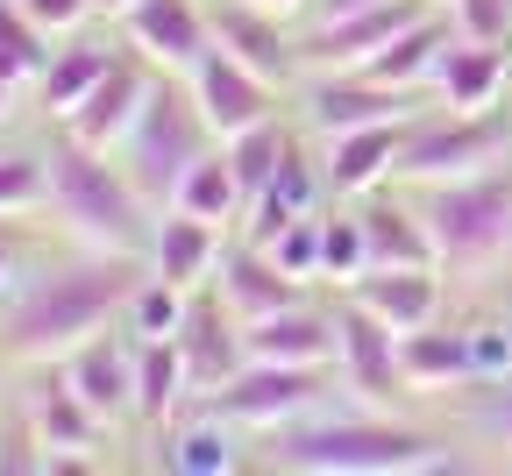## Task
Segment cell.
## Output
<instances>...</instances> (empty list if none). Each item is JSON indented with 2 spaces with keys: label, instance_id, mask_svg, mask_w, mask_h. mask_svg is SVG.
Segmentation results:
<instances>
[{
  "label": "cell",
  "instance_id": "obj_27",
  "mask_svg": "<svg viewBox=\"0 0 512 476\" xmlns=\"http://www.w3.org/2000/svg\"><path fill=\"white\" fill-rule=\"evenodd\" d=\"M192 370H185V349H178V334H164V342H136V427L150 441H164L171 420L192 413Z\"/></svg>",
  "mask_w": 512,
  "mask_h": 476
},
{
  "label": "cell",
  "instance_id": "obj_28",
  "mask_svg": "<svg viewBox=\"0 0 512 476\" xmlns=\"http://www.w3.org/2000/svg\"><path fill=\"white\" fill-rule=\"evenodd\" d=\"M164 462L178 476H235L249 455H242V427L221 420L214 405H192V420H171L164 427Z\"/></svg>",
  "mask_w": 512,
  "mask_h": 476
},
{
  "label": "cell",
  "instance_id": "obj_39",
  "mask_svg": "<svg viewBox=\"0 0 512 476\" xmlns=\"http://www.w3.org/2000/svg\"><path fill=\"white\" fill-rule=\"evenodd\" d=\"M470 434H477L484 448L512 455V384H491V391H484V405L470 413Z\"/></svg>",
  "mask_w": 512,
  "mask_h": 476
},
{
  "label": "cell",
  "instance_id": "obj_33",
  "mask_svg": "<svg viewBox=\"0 0 512 476\" xmlns=\"http://www.w3.org/2000/svg\"><path fill=\"white\" fill-rule=\"evenodd\" d=\"M185 306H192V292H185V285L157 278V270H143V285L128 292L121 327L136 334V342H164V334H178V327H185Z\"/></svg>",
  "mask_w": 512,
  "mask_h": 476
},
{
  "label": "cell",
  "instance_id": "obj_47",
  "mask_svg": "<svg viewBox=\"0 0 512 476\" xmlns=\"http://www.w3.org/2000/svg\"><path fill=\"white\" fill-rule=\"evenodd\" d=\"M505 114H512V93H505Z\"/></svg>",
  "mask_w": 512,
  "mask_h": 476
},
{
  "label": "cell",
  "instance_id": "obj_18",
  "mask_svg": "<svg viewBox=\"0 0 512 476\" xmlns=\"http://www.w3.org/2000/svg\"><path fill=\"white\" fill-rule=\"evenodd\" d=\"M64 377L79 384V398L107 427L136 420V334L128 327H100L93 342H79L72 356H64Z\"/></svg>",
  "mask_w": 512,
  "mask_h": 476
},
{
  "label": "cell",
  "instance_id": "obj_42",
  "mask_svg": "<svg viewBox=\"0 0 512 476\" xmlns=\"http://www.w3.org/2000/svg\"><path fill=\"white\" fill-rule=\"evenodd\" d=\"M256 8H271V15H285V22H299V15H313V0H256Z\"/></svg>",
  "mask_w": 512,
  "mask_h": 476
},
{
  "label": "cell",
  "instance_id": "obj_43",
  "mask_svg": "<svg viewBox=\"0 0 512 476\" xmlns=\"http://www.w3.org/2000/svg\"><path fill=\"white\" fill-rule=\"evenodd\" d=\"M356 8H377V0H313V15H356Z\"/></svg>",
  "mask_w": 512,
  "mask_h": 476
},
{
  "label": "cell",
  "instance_id": "obj_19",
  "mask_svg": "<svg viewBox=\"0 0 512 476\" xmlns=\"http://www.w3.org/2000/svg\"><path fill=\"white\" fill-rule=\"evenodd\" d=\"M320 199H328V171H320V157H306V143H292V157L249 192V207H242V228H235V235H249V242L271 249L292 221L320 214Z\"/></svg>",
  "mask_w": 512,
  "mask_h": 476
},
{
  "label": "cell",
  "instance_id": "obj_7",
  "mask_svg": "<svg viewBox=\"0 0 512 476\" xmlns=\"http://www.w3.org/2000/svg\"><path fill=\"white\" fill-rule=\"evenodd\" d=\"M342 370H306V363H242L207 405L221 420H235L242 434H278L306 413H320L328 405V384Z\"/></svg>",
  "mask_w": 512,
  "mask_h": 476
},
{
  "label": "cell",
  "instance_id": "obj_38",
  "mask_svg": "<svg viewBox=\"0 0 512 476\" xmlns=\"http://www.w3.org/2000/svg\"><path fill=\"white\" fill-rule=\"evenodd\" d=\"M271 256L292 270L299 285H320V214H306V221H292L278 242H271Z\"/></svg>",
  "mask_w": 512,
  "mask_h": 476
},
{
  "label": "cell",
  "instance_id": "obj_31",
  "mask_svg": "<svg viewBox=\"0 0 512 476\" xmlns=\"http://www.w3.org/2000/svg\"><path fill=\"white\" fill-rule=\"evenodd\" d=\"M370 270V242H363V221H356V199L349 207H320V285L349 292Z\"/></svg>",
  "mask_w": 512,
  "mask_h": 476
},
{
  "label": "cell",
  "instance_id": "obj_25",
  "mask_svg": "<svg viewBox=\"0 0 512 476\" xmlns=\"http://www.w3.org/2000/svg\"><path fill=\"white\" fill-rule=\"evenodd\" d=\"M399 377L413 398H441V391H470L477 384V356H470V327H413L399 334Z\"/></svg>",
  "mask_w": 512,
  "mask_h": 476
},
{
  "label": "cell",
  "instance_id": "obj_16",
  "mask_svg": "<svg viewBox=\"0 0 512 476\" xmlns=\"http://www.w3.org/2000/svg\"><path fill=\"white\" fill-rule=\"evenodd\" d=\"M128 50H143L157 72H192L207 50H214V22H207V0H136L121 15Z\"/></svg>",
  "mask_w": 512,
  "mask_h": 476
},
{
  "label": "cell",
  "instance_id": "obj_41",
  "mask_svg": "<svg viewBox=\"0 0 512 476\" xmlns=\"http://www.w3.org/2000/svg\"><path fill=\"white\" fill-rule=\"evenodd\" d=\"M15 285H22V249H15V235H8V221H0V306L15 299Z\"/></svg>",
  "mask_w": 512,
  "mask_h": 476
},
{
  "label": "cell",
  "instance_id": "obj_15",
  "mask_svg": "<svg viewBox=\"0 0 512 476\" xmlns=\"http://www.w3.org/2000/svg\"><path fill=\"white\" fill-rule=\"evenodd\" d=\"M242 349L249 363H306V370H335L342 356V313L335 306H313V299H292L264 320L242 327Z\"/></svg>",
  "mask_w": 512,
  "mask_h": 476
},
{
  "label": "cell",
  "instance_id": "obj_9",
  "mask_svg": "<svg viewBox=\"0 0 512 476\" xmlns=\"http://www.w3.org/2000/svg\"><path fill=\"white\" fill-rule=\"evenodd\" d=\"M427 8H441V0H377V8H356V15H313L299 29V64L306 72H363V64L406 36Z\"/></svg>",
  "mask_w": 512,
  "mask_h": 476
},
{
  "label": "cell",
  "instance_id": "obj_4",
  "mask_svg": "<svg viewBox=\"0 0 512 476\" xmlns=\"http://www.w3.org/2000/svg\"><path fill=\"white\" fill-rule=\"evenodd\" d=\"M413 199L434 235V263L456 285H484L512 263V164L456 178V185H427Z\"/></svg>",
  "mask_w": 512,
  "mask_h": 476
},
{
  "label": "cell",
  "instance_id": "obj_37",
  "mask_svg": "<svg viewBox=\"0 0 512 476\" xmlns=\"http://www.w3.org/2000/svg\"><path fill=\"white\" fill-rule=\"evenodd\" d=\"M463 43H505L512 50V0H441Z\"/></svg>",
  "mask_w": 512,
  "mask_h": 476
},
{
  "label": "cell",
  "instance_id": "obj_6",
  "mask_svg": "<svg viewBox=\"0 0 512 476\" xmlns=\"http://www.w3.org/2000/svg\"><path fill=\"white\" fill-rule=\"evenodd\" d=\"M498 164H512V114L505 107H484V114L434 107V114L406 121L392 185L427 192V185H456V178H477V171H498Z\"/></svg>",
  "mask_w": 512,
  "mask_h": 476
},
{
  "label": "cell",
  "instance_id": "obj_3",
  "mask_svg": "<svg viewBox=\"0 0 512 476\" xmlns=\"http://www.w3.org/2000/svg\"><path fill=\"white\" fill-rule=\"evenodd\" d=\"M50 199L43 214L72 235V249H121V256H150V228L157 207L136 192V178L121 171L114 150L72 143V135H50Z\"/></svg>",
  "mask_w": 512,
  "mask_h": 476
},
{
  "label": "cell",
  "instance_id": "obj_45",
  "mask_svg": "<svg viewBox=\"0 0 512 476\" xmlns=\"http://www.w3.org/2000/svg\"><path fill=\"white\" fill-rule=\"evenodd\" d=\"M93 8H100V15H114V22H121V15H128V8H136V0H93Z\"/></svg>",
  "mask_w": 512,
  "mask_h": 476
},
{
  "label": "cell",
  "instance_id": "obj_32",
  "mask_svg": "<svg viewBox=\"0 0 512 476\" xmlns=\"http://www.w3.org/2000/svg\"><path fill=\"white\" fill-rule=\"evenodd\" d=\"M50 43H57V36L22 8V0H0V79L36 86L43 64H50Z\"/></svg>",
  "mask_w": 512,
  "mask_h": 476
},
{
  "label": "cell",
  "instance_id": "obj_5",
  "mask_svg": "<svg viewBox=\"0 0 512 476\" xmlns=\"http://www.w3.org/2000/svg\"><path fill=\"white\" fill-rule=\"evenodd\" d=\"M214 143H221V135L207 128V114H200V100H192V86H185L178 72H157V86H150L136 128L121 135V150H114V157H121L128 178H136V192L164 214V207H171V192H178V178L200 164Z\"/></svg>",
  "mask_w": 512,
  "mask_h": 476
},
{
  "label": "cell",
  "instance_id": "obj_40",
  "mask_svg": "<svg viewBox=\"0 0 512 476\" xmlns=\"http://www.w3.org/2000/svg\"><path fill=\"white\" fill-rule=\"evenodd\" d=\"M22 8H29V15H36V22H43L50 36H79V29H86V22L100 15L93 0H22Z\"/></svg>",
  "mask_w": 512,
  "mask_h": 476
},
{
  "label": "cell",
  "instance_id": "obj_44",
  "mask_svg": "<svg viewBox=\"0 0 512 476\" xmlns=\"http://www.w3.org/2000/svg\"><path fill=\"white\" fill-rule=\"evenodd\" d=\"M15 93H22L15 79H0V121H8V114H15Z\"/></svg>",
  "mask_w": 512,
  "mask_h": 476
},
{
  "label": "cell",
  "instance_id": "obj_46",
  "mask_svg": "<svg viewBox=\"0 0 512 476\" xmlns=\"http://www.w3.org/2000/svg\"><path fill=\"white\" fill-rule=\"evenodd\" d=\"M0 441H8V420H0Z\"/></svg>",
  "mask_w": 512,
  "mask_h": 476
},
{
  "label": "cell",
  "instance_id": "obj_35",
  "mask_svg": "<svg viewBox=\"0 0 512 476\" xmlns=\"http://www.w3.org/2000/svg\"><path fill=\"white\" fill-rule=\"evenodd\" d=\"M43 199H50V157H36V150H0V221L43 214Z\"/></svg>",
  "mask_w": 512,
  "mask_h": 476
},
{
  "label": "cell",
  "instance_id": "obj_1",
  "mask_svg": "<svg viewBox=\"0 0 512 476\" xmlns=\"http://www.w3.org/2000/svg\"><path fill=\"white\" fill-rule=\"evenodd\" d=\"M143 270H150V256H121V249H79L64 263H43L0 306V363H15V370L64 363L100 327H121Z\"/></svg>",
  "mask_w": 512,
  "mask_h": 476
},
{
  "label": "cell",
  "instance_id": "obj_26",
  "mask_svg": "<svg viewBox=\"0 0 512 476\" xmlns=\"http://www.w3.org/2000/svg\"><path fill=\"white\" fill-rule=\"evenodd\" d=\"M221 249H228V228H214V221H200V214H178V207H164L157 228H150V270H157V278H171V285H185V292L214 285Z\"/></svg>",
  "mask_w": 512,
  "mask_h": 476
},
{
  "label": "cell",
  "instance_id": "obj_29",
  "mask_svg": "<svg viewBox=\"0 0 512 476\" xmlns=\"http://www.w3.org/2000/svg\"><path fill=\"white\" fill-rule=\"evenodd\" d=\"M121 50L114 43H100V36H57V50H50V64H43V79H36V100H43V114L50 121H64V114H72L93 86H100V72H107V64H114Z\"/></svg>",
  "mask_w": 512,
  "mask_h": 476
},
{
  "label": "cell",
  "instance_id": "obj_14",
  "mask_svg": "<svg viewBox=\"0 0 512 476\" xmlns=\"http://www.w3.org/2000/svg\"><path fill=\"white\" fill-rule=\"evenodd\" d=\"M335 313H342V356H335L342 391H349L356 405L392 413V398L406 391V377H399V334L384 327L377 313H363L356 299H342V292H335Z\"/></svg>",
  "mask_w": 512,
  "mask_h": 476
},
{
  "label": "cell",
  "instance_id": "obj_8",
  "mask_svg": "<svg viewBox=\"0 0 512 476\" xmlns=\"http://www.w3.org/2000/svg\"><path fill=\"white\" fill-rule=\"evenodd\" d=\"M15 413L29 420V434L43 441L50 455V476L57 469H100V441H107V420L93 413V405L79 398V384L64 377V363H36Z\"/></svg>",
  "mask_w": 512,
  "mask_h": 476
},
{
  "label": "cell",
  "instance_id": "obj_11",
  "mask_svg": "<svg viewBox=\"0 0 512 476\" xmlns=\"http://www.w3.org/2000/svg\"><path fill=\"white\" fill-rule=\"evenodd\" d=\"M185 86H192V100H200V114H207V128L221 135V143H228V135H242V128H256V121H271V114H285V100H292L278 79L249 72V64L228 57L221 43L185 72Z\"/></svg>",
  "mask_w": 512,
  "mask_h": 476
},
{
  "label": "cell",
  "instance_id": "obj_30",
  "mask_svg": "<svg viewBox=\"0 0 512 476\" xmlns=\"http://www.w3.org/2000/svg\"><path fill=\"white\" fill-rule=\"evenodd\" d=\"M171 207L178 214H200V221H214V228H242V207H249V185H242V171H235V157H228V143H214L200 164H192L185 178H178V192H171Z\"/></svg>",
  "mask_w": 512,
  "mask_h": 476
},
{
  "label": "cell",
  "instance_id": "obj_34",
  "mask_svg": "<svg viewBox=\"0 0 512 476\" xmlns=\"http://www.w3.org/2000/svg\"><path fill=\"white\" fill-rule=\"evenodd\" d=\"M292 143L299 135L285 128V114H271V121H256V128H242V135H228V157H235V171H242V185L256 192L285 157H292Z\"/></svg>",
  "mask_w": 512,
  "mask_h": 476
},
{
  "label": "cell",
  "instance_id": "obj_12",
  "mask_svg": "<svg viewBox=\"0 0 512 476\" xmlns=\"http://www.w3.org/2000/svg\"><path fill=\"white\" fill-rule=\"evenodd\" d=\"M207 22H214V43L228 57H242L249 72H264L278 79L285 93L306 79V64H299V29L271 8H256V0H207Z\"/></svg>",
  "mask_w": 512,
  "mask_h": 476
},
{
  "label": "cell",
  "instance_id": "obj_36",
  "mask_svg": "<svg viewBox=\"0 0 512 476\" xmlns=\"http://www.w3.org/2000/svg\"><path fill=\"white\" fill-rule=\"evenodd\" d=\"M470 356H477V384H470V391L512 384V313H484V320H470Z\"/></svg>",
  "mask_w": 512,
  "mask_h": 476
},
{
  "label": "cell",
  "instance_id": "obj_2",
  "mask_svg": "<svg viewBox=\"0 0 512 476\" xmlns=\"http://www.w3.org/2000/svg\"><path fill=\"white\" fill-rule=\"evenodd\" d=\"M264 469L292 476H427V469H463L434 434L377 413V405H349V413H306L278 434H264Z\"/></svg>",
  "mask_w": 512,
  "mask_h": 476
},
{
  "label": "cell",
  "instance_id": "obj_23",
  "mask_svg": "<svg viewBox=\"0 0 512 476\" xmlns=\"http://www.w3.org/2000/svg\"><path fill=\"white\" fill-rule=\"evenodd\" d=\"M441 278L448 270L441 263H399V270H363V278L342 292V299H356L363 313H377L392 334H413V327H427V320H441Z\"/></svg>",
  "mask_w": 512,
  "mask_h": 476
},
{
  "label": "cell",
  "instance_id": "obj_17",
  "mask_svg": "<svg viewBox=\"0 0 512 476\" xmlns=\"http://www.w3.org/2000/svg\"><path fill=\"white\" fill-rule=\"evenodd\" d=\"M178 349H185V370H192V398H214L242 363H249V349H242V320L228 313V299L214 292V285H200L192 292V306H185V327H178Z\"/></svg>",
  "mask_w": 512,
  "mask_h": 476
},
{
  "label": "cell",
  "instance_id": "obj_21",
  "mask_svg": "<svg viewBox=\"0 0 512 476\" xmlns=\"http://www.w3.org/2000/svg\"><path fill=\"white\" fill-rule=\"evenodd\" d=\"M356 221H363V242H370V270H399V263H434V235H427V214L406 185H377V192H356Z\"/></svg>",
  "mask_w": 512,
  "mask_h": 476
},
{
  "label": "cell",
  "instance_id": "obj_24",
  "mask_svg": "<svg viewBox=\"0 0 512 476\" xmlns=\"http://www.w3.org/2000/svg\"><path fill=\"white\" fill-rule=\"evenodd\" d=\"M406 121H413V114H406ZM406 121H370V128L320 135V171H328V192H335V199H356V192L392 185V164H399V135H406Z\"/></svg>",
  "mask_w": 512,
  "mask_h": 476
},
{
  "label": "cell",
  "instance_id": "obj_20",
  "mask_svg": "<svg viewBox=\"0 0 512 476\" xmlns=\"http://www.w3.org/2000/svg\"><path fill=\"white\" fill-rule=\"evenodd\" d=\"M214 292L228 299V313L249 327V320H264V313H278V306H292V299H306V285L292 278V270L264 249V242H249V235H228V249H221V263H214Z\"/></svg>",
  "mask_w": 512,
  "mask_h": 476
},
{
  "label": "cell",
  "instance_id": "obj_13",
  "mask_svg": "<svg viewBox=\"0 0 512 476\" xmlns=\"http://www.w3.org/2000/svg\"><path fill=\"white\" fill-rule=\"evenodd\" d=\"M150 86H157V64L143 57V50H121L107 72H100V86L64 114L57 128L72 135V143H93V150H121V135L136 128V114H143V100H150Z\"/></svg>",
  "mask_w": 512,
  "mask_h": 476
},
{
  "label": "cell",
  "instance_id": "obj_10",
  "mask_svg": "<svg viewBox=\"0 0 512 476\" xmlns=\"http://www.w3.org/2000/svg\"><path fill=\"white\" fill-rule=\"evenodd\" d=\"M292 107L306 121V135H342V128H370V121H406L420 114V93H399L370 72H306L292 86Z\"/></svg>",
  "mask_w": 512,
  "mask_h": 476
},
{
  "label": "cell",
  "instance_id": "obj_22",
  "mask_svg": "<svg viewBox=\"0 0 512 476\" xmlns=\"http://www.w3.org/2000/svg\"><path fill=\"white\" fill-rule=\"evenodd\" d=\"M512 93V50L505 43H448L434 79H427V100L434 107H456V114H484Z\"/></svg>",
  "mask_w": 512,
  "mask_h": 476
}]
</instances>
